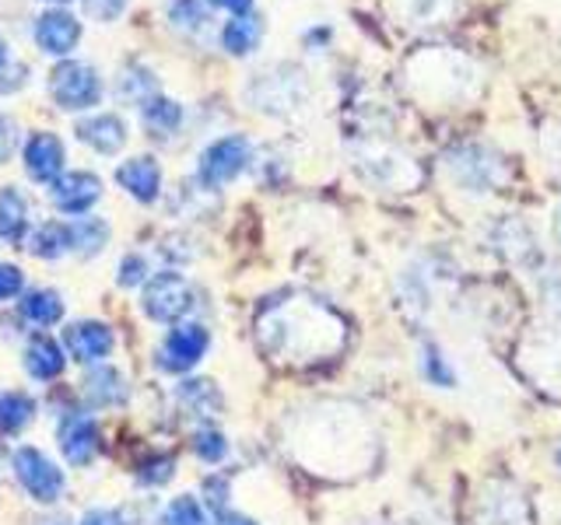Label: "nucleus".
<instances>
[{
  "label": "nucleus",
  "instance_id": "11",
  "mask_svg": "<svg viewBox=\"0 0 561 525\" xmlns=\"http://www.w3.org/2000/svg\"><path fill=\"white\" fill-rule=\"evenodd\" d=\"M60 452L67 455V463L75 466H84L95 459L99 452V428L92 417L84 413H70L64 424H60Z\"/></svg>",
  "mask_w": 561,
  "mask_h": 525
},
{
  "label": "nucleus",
  "instance_id": "23",
  "mask_svg": "<svg viewBox=\"0 0 561 525\" xmlns=\"http://www.w3.org/2000/svg\"><path fill=\"white\" fill-rule=\"evenodd\" d=\"M105 238H110V228H105V221L99 218H81L70 224V249H78V253H88V256H95Z\"/></svg>",
  "mask_w": 561,
  "mask_h": 525
},
{
  "label": "nucleus",
  "instance_id": "35",
  "mask_svg": "<svg viewBox=\"0 0 561 525\" xmlns=\"http://www.w3.org/2000/svg\"><path fill=\"white\" fill-rule=\"evenodd\" d=\"M81 525H119V515L110 512V508H95V512H88L81 518Z\"/></svg>",
  "mask_w": 561,
  "mask_h": 525
},
{
  "label": "nucleus",
  "instance_id": "28",
  "mask_svg": "<svg viewBox=\"0 0 561 525\" xmlns=\"http://www.w3.org/2000/svg\"><path fill=\"white\" fill-rule=\"evenodd\" d=\"M180 396H183L197 413H207V410H215V407H218V393H215V385H210V382H186L183 389H180Z\"/></svg>",
  "mask_w": 561,
  "mask_h": 525
},
{
  "label": "nucleus",
  "instance_id": "16",
  "mask_svg": "<svg viewBox=\"0 0 561 525\" xmlns=\"http://www.w3.org/2000/svg\"><path fill=\"white\" fill-rule=\"evenodd\" d=\"M25 368H28V375H35V378H57L64 372V354H60L57 340L35 337L25 347Z\"/></svg>",
  "mask_w": 561,
  "mask_h": 525
},
{
  "label": "nucleus",
  "instance_id": "29",
  "mask_svg": "<svg viewBox=\"0 0 561 525\" xmlns=\"http://www.w3.org/2000/svg\"><path fill=\"white\" fill-rule=\"evenodd\" d=\"M193 452H197L204 463H221L228 452V442L218 431H197L193 434Z\"/></svg>",
  "mask_w": 561,
  "mask_h": 525
},
{
  "label": "nucleus",
  "instance_id": "13",
  "mask_svg": "<svg viewBox=\"0 0 561 525\" xmlns=\"http://www.w3.org/2000/svg\"><path fill=\"white\" fill-rule=\"evenodd\" d=\"M116 183L127 189L134 200L154 203L158 200V189H162V168H158L154 158L140 154V158H130V162H123L116 168Z\"/></svg>",
  "mask_w": 561,
  "mask_h": 525
},
{
  "label": "nucleus",
  "instance_id": "38",
  "mask_svg": "<svg viewBox=\"0 0 561 525\" xmlns=\"http://www.w3.org/2000/svg\"><path fill=\"white\" fill-rule=\"evenodd\" d=\"M4 60H8V52H4V43H0V67H4Z\"/></svg>",
  "mask_w": 561,
  "mask_h": 525
},
{
  "label": "nucleus",
  "instance_id": "5",
  "mask_svg": "<svg viewBox=\"0 0 561 525\" xmlns=\"http://www.w3.org/2000/svg\"><path fill=\"white\" fill-rule=\"evenodd\" d=\"M245 165H250V140L239 137V133H232V137L215 140V144H210V148L201 154V168H197V175H201V183H204L207 189H218V186H225V183H232Z\"/></svg>",
  "mask_w": 561,
  "mask_h": 525
},
{
  "label": "nucleus",
  "instance_id": "30",
  "mask_svg": "<svg viewBox=\"0 0 561 525\" xmlns=\"http://www.w3.org/2000/svg\"><path fill=\"white\" fill-rule=\"evenodd\" d=\"M84 4V14L95 18V22H113V18L123 14V8H127V0H81Z\"/></svg>",
  "mask_w": 561,
  "mask_h": 525
},
{
  "label": "nucleus",
  "instance_id": "1",
  "mask_svg": "<svg viewBox=\"0 0 561 525\" xmlns=\"http://www.w3.org/2000/svg\"><path fill=\"white\" fill-rule=\"evenodd\" d=\"M256 340L274 361L306 368L341 354L347 343V323L320 298L288 294L260 312Z\"/></svg>",
  "mask_w": 561,
  "mask_h": 525
},
{
  "label": "nucleus",
  "instance_id": "27",
  "mask_svg": "<svg viewBox=\"0 0 561 525\" xmlns=\"http://www.w3.org/2000/svg\"><path fill=\"white\" fill-rule=\"evenodd\" d=\"M162 525H207V515H204V508L197 498H175L165 512H162Z\"/></svg>",
  "mask_w": 561,
  "mask_h": 525
},
{
  "label": "nucleus",
  "instance_id": "22",
  "mask_svg": "<svg viewBox=\"0 0 561 525\" xmlns=\"http://www.w3.org/2000/svg\"><path fill=\"white\" fill-rule=\"evenodd\" d=\"M35 413V402L25 393H0V431H22Z\"/></svg>",
  "mask_w": 561,
  "mask_h": 525
},
{
  "label": "nucleus",
  "instance_id": "19",
  "mask_svg": "<svg viewBox=\"0 0 561 525\" xmlns=\"http://www.w3.org/2000/svg\"><path fill=\"white\" fill-rule=\"evenodd\" d=\"M22 315L35 326H53V323H60L64 302L57 291H28L22 298Z\"/></svg>",
  "mask_w": 561,
  "mask_h": 525
},
{
  "label": "nucleus",
  "instance_id": "20",
  "mask_svg": "<svg viewBox=\"0 0 561 525\" xmlns=\"http://www.w3.org/2000/svg\"><path fill=\"white\" fill-rule=\"evenodd\" d=\"M140 119H145V127L154 130V133H172L183 122V109L172 98H158L154 95V98L140 102Z\"/></svg>",
  "mask_w": 561,
  "mask_h": 525
},
{
  "label": "nucleus",
  "instance_id": "8",
  "mask_svg": "<svg viewBox=\"0 0 561 525\" xmlns=\"http://www.w3.org/2000/svg\"><path fill=\"white\" fill-rule=\"evenodd\" d=\"M207 343H210V332L201 323H183L165 337L162 350H158V364H162L165 372H175V375L190 372V368L204 358Z\"/></svg>",
  "mask_w": 561,
  "mask_h": 525
},
{
  "label": "nucleus",
  "instance_id": "3",
  "mask_svg": "<svg viewBox=\"0 0 561 525\" xmlns=\"http://www.w3.org/2000/svg\"><path fill=\"white\" fill-rule=\"evenodd\" d=\"M49 95L57 98L60 109L78 113V109H88V105L99 102L102 81L95 74V67L78 63V60H67V63H60L49 74Z\"/></svg>",
  "mask_w": 561,
  "mask_h": 525
},
{
  "label": "nucleus",
  "instance_id": "40",
  "mask_svg": "<svg viewBox=\"0 0 561 525\" xmlns=\"http://www.w3.org/2000/svg\"><path fill=\"white\" fill-rule=\"evenodd\" d=\"M558 463H561V448H558Z\"/></svg>",
  "mask_w": 561,
  "mask_h": 525
},
{
  "label": "nucleus",
  "instance_id": "10",
  "mask_svg": "<svg viewBox=\"0 0 561 525\" xmlns=\"http://www.w3.org/2000/svg\"><path fill=\"white\" fill-rule=\"evenodd\" d=\"M49 197L64 214H84L102 197V183L92 172H64L60 179H53Z\"/></svg>",
  "mask_w": 561,
  "mask_h": 525
},
{
  "label": "nucleus",
  "instance_id": "26",
  "mask_svg": "<svg viewBox=\"0 0 561 525\" xmlns=\"http://www.w3.org/2000/svg\"><path fill=\"white\" fill-rule=\"evenodd\" d=\"M421 372H425V378L432 385H438V389H449V385L456 382L453 364L446 361V354L435 343H425V350H421Z\"/></svg>",
  "mask_w": 561,
  "mask_h": 525
},
{
  "label": "nucleus",
  "instance_id": "25",
  "mask_svg": "<svg viewBox=\"0 0 561 525\" xmlns=\"http://www.w3.org/2000/svg\"><path fill=\"white\" fill-rule=\"evenodd\" d=\"M25 228V200L14 189H0V238H18Z\"/></svg>",
  "mask_w": 561,
  "mask_h": 525
},
{
  "label": "nucleus",
  "instance_id": "14",
  "mask_svg": "<svg viewBox=\"0 0 561 525\" xmlns=\"http://www.w3.org/2000/svg\"><path fill=\"white\" fill-rule=\"evenodd\" d=\"M64 343L81 364H95L113 350V329L102 323H75L64 332Z\"/></svg>",
  "mask_w": 561,
  "mask_h": 525
},
{
  "label": "nucleus",
  "instance_id": "33",
  "mask_svg": "<svg viewBox=\"0 0 561 525\" xmlns=\"http://www.w3.org/2000/svg\"><path fill=\"white\" fill-rule=\"evenodd\" d=\"M172 18L180 25H201L204 22V11H201L197 0H180V4L172 8Z\"/></svg>",
  "mask_w": 561,
  "mask_h": 525
},
{
  "label": "nucleus",
  "instance_id": "7",
  "mask_svg": "<svg viewBox=\"0 0 561 525\" xmlns=\"http://www.w3.org/2000/svg\"><path fill=\"white\" fill-rule=\"evenodd\" d=\"M145 312L154 323H175L193 308V288L180 273H158L145 288Z\"/></svg>",
  "mask_w": 561,
  "mask_h": 525
},
{
  "label": "nucleus",
  "instance_id": "32",
  "mask_svg": "<svg viewBox=\"0 0 561 525\" xmlns=\"http://www.w3.org/2000/svg\"><path fill=\"white\" fill-rule=\"evenodd\" d=\"M18 291H22V273L11 262H0V302H8Z\"/></svg>",
  "mask_w": 561,
  "mask_h": 525
},
{
  "label": "nucleus",
  "instance_id": "18",
  "mask_svg": "<svg viewBox=\"0 0 561 525\" xmlns=\"http://www.w3.org/2000/svg\"><path fill=\"white\" fill-rule=\"evenodd\" d=\"M25 249H32L35 256H43V259H57L70 249V224H57V221H49L43 228H35L32 238Z\"/></svg>",
  "mask_w": 561,
  "mask_h": 525
},
{
  "label": "nucleus",
  "instance_id": "12",
  "mask_svg": "<svg viewBox=\"0 0 561 525\" xmlns=\"http://www.w3.org/2000/svg\"><path fill=\"white\" fill-rule=\"evenodd\" d=\"M64 168V144L57 133H32L25 144V172L39 183L60 179Z\"/></svg>",
  "mask_w": 561,
  "mask_h": 525
},
{
  "label": "nucleus",
  "instance_id": "34",
  "mask_svg": "<svg viewBox=\"0 0 561 525\" xmlns=\"http://www.w3.org/2000/svg\"><path fill=\"white\" fill-rule=\"evenodd\" d=\"M18 144V127H14V119L11 116H0V162L14 151Z\"/></svg>",
  "mask_w": 561,
  "mask_h": 525
},
{
  "label": "nucleus",
  "instance_id": "2",
  "mask_svg": "<svg viewBox=\"0 0 561 525\" xmlns=\"http://www.w3.org/2000/svg\"><path fill=\"white\" fill-rule=\"evenodd\" d=\"M298 459L312 472H327V477H355L368 463H373L376 438L365 428V420L330 402V407L309 410L306 428L295 434Z\"/></svg>",
  "mask_w": 561,
  "mask_h": 525
},
{
  "label": "nucleus",
  "instance_id": "4",
  "mask_svg": "<svg viewBox=\"0 0 561 525\" xmlns=\"http://www.w3.org/2000/svg\"><path fill=\"white\" fill-rule=\"evenodd\" d=\"M14 477L28 490L32 501L53 504L64 494V472L53 466L39 448H18L14 452Z\"/></svg>",
  "mask_w": 561,
  "mask_h": 525
},
{
  "label": "nucleus",
  "instance_id": "36",
  "mask_svg": "<svg viewBox=\"0 0 561 525\" xmlns=\"http://www.w3.org/2000/svg\"><path fill=\"white\" fill-rule=\"evenodd\" d=\"M215 8H221V11H232V14H245L253 8V0H210Z\"/></svg>",
  "mask_w": 561,
  "mask_h": 525
},
{
  "label": "nucleus",
  "instance_id": "21",
  "mask_svg": "<svg viewBox=\"0 0 561 525\" xmlns=\"http://www.w3.org/2000/svg\"><path fill=\"white\" fill-rule=\"evenodd\" d=\"M537 382H543L548 389L561 385V332L537 340Z\"/></svg>",
  "mask_w": 561,
  "mask_h": 525
},
{
  "label": "nucleus",
  "instance_id": "9",
  "mask_svg": "<svg viewBox=\"0 0 561 525\" xmlns=\"http://www.w3.org/2000/svg\"><path fill=\"white\" fill-rule=\"evenodd\" d=\"M35 43H39V49L49 52V57H67V52H75L81 43V22L67 11H46L39 14V22H35Z\"/></svg>",
  "mask_w": 561,
  "mask_h": 525
},
{
  "label": "nucleus",
  "instance_id": "6",
  "mask_svg": "<svg viewBox=\"0 0 561 525\" xmlns=\"http://www.w3.org/2000/svg\"><path fill=\"white\" fill-rule=\"evenodd\" d=\"M478 525H534V508L513 483H488L478 501Z\"/></svg>",
  "mask_w": 561,
  "mask_h": 525
},
{
  "label": "nucleus",
  "instance_id": "17",
  "mask_svg": "<svg viewBox=\"0 0 561 525\" xmlns=\"http://www.w3.org/2000/svg\"><path fill=\"white\" fill-rule=\"evenodd\" d=\"M260 35H263V28H260L256 18L239 14V18H232V22L225 25L221 43H225L228 52H232V57H245V52H253V49H256Z\"/></svg>",
  "mask_w": 561,
  "mask_h": 525
},
{
  "label": "nucleus",
  "instance_id": "37",
  "mask_svg": "<svg viewBox=\"0 0 561 525\" xmlns=\"http://www.w3.org/2000/svg\"><path fill=\"white\" fill-rule=\"evenodd\" d=\"M221 525H256L253 518H245V515H225Z\"/></svg>",
  "mask_w": 561,
  "mask_h": 525
},
{
  "label": "nucleus",
  "instance_id": "39",
  "mask_svg": "<svg viewBox=\"0 0 561 525\" xmlns=\"http://www.w3.org/2000/svg\"><path fill=\"white\" fill-rule=\"evenodd\" d=\"M554 228H558V242H561V207H558V224Z\"/></svg>",
  "mask_w": 561,
  "mask_h": 525
},
{
  "label": "nucleus",
  "instance_id": "15",
  "mask_svg": "<svg viewBox=\"0 0 561 525\" xmlns=\"http://www.w3.org/2000/svg\"><path fill=\"white\" fill-rule=\"evenodd\" d=\"M78 137L84 140L88 148H95L99 154H116L123 144H127V127H123L119 116H88L78 122Z\"/></svg>",
  "mask_w": 561,
  "mask_h": 525
},
{
  "label": "nucleus",
  "instance_id": "24",
  "mask_svg": "<svg viewBox=\"0 0 561 525\" xmlns=\"http://www.w3.org/2000/svg\"><path fill=\"white\" fill-rule=\"evenodd\" d=\"M84 393L95 402H123L127 399V385H123V375L113 372V368H99L95 375H88Z\"/></svg>",
  "mask_w": 561,
  "mask_h": 525
},
{
  "label": "nucleus",
  "instance_id": "31",
  "mask_svg": "<svg viewBox=\"0 0 561 525\" xmlns=\"http://www.w3.org/2000/svg\"><path fill=\"white\" fill-rule=\"evenodd\" d=\"M140 280H148V262L140 256H127V259H123V267H119V284L134 288V284H140Z\"/></svg>",
  "mask_w": 561,
  "mask_h": 525
}]
</instances>
